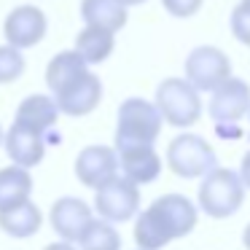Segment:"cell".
Listing matches in <instances>:
<instances>
[{"mask_svg":"<svg viewBox=\"0 0 250 250\" xmlns=\"http://www.w3.org/2000/svg\"><path fill=\"white\" fill-rule=\"evenodd\" d=\"M199 221V205L183 194H164L135 218L137 250H162L180 237H188Z\"/></svg>","mask_w":250,"mask_h":250,"instance_id":"obj_1","label":"cell"},{"mask_svg":"<svg viewBox=\"0 0 250 250\" xmlns=\"http://www.w3.org/2000/svg\"><path fill=\"white\" fill-rule=\"evenodd\" d=\"M162 113L153 103L143 97H129L119 105L116 113V151L121 148H132V146H153L162 135Z\"/></svg>","mask_w":250,"mask_h":250,"instance_id":"obj_2","label":"cell"},{"mask_svg":"<svg viewBox=\"0 0 250 250\" xmlns=\"http://www.w3.org/2000/svg\"><path fill=\"white\" fill-rule=\"evenodd\" d=\"M196 202H199V210L215 221L234 215L245 202V183L239 172L229 167H215L212 172H207L199 183Z\"/></svg>","mask_w":250,"mask_h":250,"instance_id":"obj_3","label":"cell"},{"mask_svg":"<svg viewBox=\"0 0 250 250\" xmlns=\"http://www.w3.org/2000/svg\"><path fill=\"white\" fill-rule=\"evenodd\" d=\"M167 167L178 178L202 180L218 167V153L202 135L183 132L167 146Z\"/></svg>","mask_w":250,"mask_h":250,"instance_id":"obj_4","label":"cell"},{"mask_svg":"<svg viewBox=\"0 0 250 250\" xmlns=\"http://www.w3.org/2000/svg\"><path fill=\"white\" fill-rule=\"evenodd\" d=\"M164 124L188 129L202 119V100L199 92L186 78H164L156 86V103Z\"/></svg>","mask_w":250,"mask_h":250,"instance_id":"obj_5","label":"cell"},{"mask_svg":"<svg viewBox=\"0 0 250 250\" xmlns=\"http://www.w3.org/2000/svg\"><path fill=\"white\" fill-rule=\"evenodd\" d=\"M231 78V60L218 46H196L186 57V81L196 92H215Z\"/></svg>","mask_w":250,"mask_h":250,"instance_id":"obj_6","label":"cell"},{"mask_svg":"<svg viewBox=\"0 0 250 250\" xmlns=\"http://www.w3.org/2000/svg\"><path fill=\"white\" fill-rule=\"evenodd\" d=\"M51 97L60 105L62 116L81 119V116H89L97 110L100 100H103V81L92 70H83L73 76L70 81H65L62 86H57Z\"/></svg>","mask_w":250,"mask_h":250,"instance_id":"obj_7","label":"cell"},{"mask_svg":"<svg viewBox=\"0 0 250 250\" xmlns=\"http://www.w3.org/2000/svg\"><path fill=\"white\" fill-rule=\"evenodd\" d=\"M94 210L108 223H126L140 215V186L126 178H116L94 191Z\"/></svg>","mask_w":250,"mask_h":250,"instance_id":"obj_8","label":"cell"},{"mask_svg":"<svg viewBox=\"0 0 250 250\" xmlns=\"http://www.w3.org/2000/svg\"><path fill=\"white\" fill-rule=\"evenodd\" d=\"M121 175L119 169V153L110 146H86L76 156V178L86 188L100 191Z\"/></svg>","mask_w":250,"mask_h":250,"instance_id":"obj_9","label":"cell"},{"mask_svg":"<svg viewBox=\"0 0 250 250\" xmlns=\"http://www.w3.org/2000/svg\"><path fill=\"white\" fill-rule=\"evenodd\" d=\"M46 30H49V19L38 6H17L3 22L6 43L19 51L38 46L46 38Z\"/></svg>","mask_w":250,"mask_h":250,"instance_id":"obj_10","label":"cell"},{"mask_svg":"<svg viewBox=\"0 0 250 250\" xmlns=\"http://www.w3.org/2000/svg\"><path fill=\"white\" fill-rule=\"evenodd\" d=\"M207 113L215 124H239L250 113V83L242 78H229L212 92Z\"/></svg>","mask_w":250,"mask_h":250,"instance_id":"obj_11","label":"cell"},{"mask_svg":"<svg viewBox=\"0 0 250 250\" xmlns=\"http://www.w3.org/2000/svg\"><path fill=\"white\" fill-rule=\"evenodd\" d=\"M49 221H51V229L62 237V242L76 245L83 237V231L89 229V223L94 221V212L78 196H60L51 205Z\"/></svg>","mask_w":250,"mask_h":250,"instance_id":"obj_12","label":"cell"},{"mask_svg":"<svg viewBox=\"0 0 250 250\" xmlns=\"http://www.w3.org/2000/svg\"><path fill=\"white\" fill-rule=\"evenodd\" d=\"M62 110L60 105L54 103L51 94H27V97L19 103L17 116L14 121L27 129H35L41 135L49 137V146L51 143H60V132H57V121H60Z\"/></svg>","mask_w":250,"mask_h":250,"instance_id":"obj_13","label":"cell"},{"mask_svg":"<svg viewBox=\"0 0 250 250\" xmlns=\"http://www.w3.org/2000/svg\"><path fill=\"white\" fill-rule=\"evenodd\" d=\"M46 146H49V137L35 129H27V126L17 124V121L6 132V137H3V148H6L8 159L17 167H24V169H33L43 162Z\"/></svg>","mask_w":250,"mask_h":250,"instance_id":"obj_14","label":"cell"},{"mask_svg":"<svg viewBox=\"0 0 250 250\" xmlns=\"http://www.w3.org/2000/svg\"><path fill=\"white\" fill-rule=\"evenodd\" d=\"M116 153H119L121 178L132 180L135 186H148L162 175L164 164L153 146H132V148H121Z\"/></svg>","mask_w":250,"mask_h":250,"instance_id":"obj_15","label":"cell"},{"mask_svg":"<svg viewBox=\"0 0 250 250\" xmlns=\"http://www.w3.org/2000/svg\"><path fill=\"white\" fill-rule=\"evenodd\" d=\"M33 199V175L30 169L8 164L0 169V212L14 210Z\"/></svg>","mask_w":250,"mask_h":250,"instance_id":"obj_16","label":"cell"},{"mask_svg":"<svg viewBox=\"0 0 250 250\" xmlns=\"http://www.w3.org/2000/svg\"><path fill=\"white\" fill-rule=\"evenodd\" d=\"M83 27H97L105 33H119L126 24V8L119 0H81Z\"/></svg>","mask_w":250,"mask_h":250,"instance_id":"obj_17","label":"cell"},{"mask_svg":"<svg viewBox=\"0 0 250 250\" xmlns=\"http://www.w3.org/2000/svg\"><path fill=\"white\" fill-rule=\"evenodd\" d=\"M41 223H43V212H41V207L33 199L14 207V210L0 212V229H3V234H8L14 239L35 237L41 231Z\"/></svg>","mask_w":250,"mask_h":250,"instance_id":"obj_18","label":"cell"},{"mask_svg":"<svg viewBox=\"0 0 250 250\" xmlns=\"http://www.w3.org/2000/svg\"><path fill=\"white\" fill-rule=\"evenodd\" d=\"M116 49V35L113 33H105V30H97V27H83L81 33L76 35V51L89 67L92 65H103V62L110 60Z\"/></svg>","mask_w":250,"mask_h":250,"instance_id":"obj_19","label":"cell"},{"mask_svg":"<svg viewBox=\"0 0 250 250\" xmlns=\"http://www.w3.org/2000/svg\"><path fill=\"white\" fill-rule=\"evenodd\" d=\"M81 250H121V234L113 229V223L94 218L89 223V229L83 231V237L78 239Z\"/></svg>","mask_w":250,"mask_h":250,"instance_id":"obj_20","label":"cell"},{"mask_svg":"<svg viewBox=\"0 0 250 250\" xmlns=\"http://www.w3.org/2000/svg\"><path fill=\"white\" fill-rule=\"evenodd\" d=\"M24 67H27V62H24L22 51L8 46V43L0 46V83L19 81L24 76Z\"/></svg>","mask_w":250,"mask_h":250,"instance_id":"obj_21","label":"cell"},{"mask_svg":"<svg viewBox=\"0 0 250 250\" xmlns=\"http://www.w3.org/2000/svg\"><path fill=\"white\" fill-rule=\"evenodd\" d=\"M229 27H231V35L239 41V43L250 46V6L239 3L231 11V19H229Z\"/></svg>","mask_w":250,"mask_h":250,"instance_id":"obj_22","label":"cell"},{"mask_svg":"<svg viewBox=\"0 0 250 250\" xmlns=\"http://www.w3.org/2000/svg\"><path fill=\"white\" fill-rule=\"evenodd\" d=\"M205 0H162L164 11L175 19H191L194 14H199Z\"/></svg>","mask_w":250,"mask_h":250,"instance_id":"obj_23","label":"cell"},{"mask_svg":"<svg viewBox=\"0 0 250 250\" xmlns=\"http://www.w3.org/2000/svg\"><path fill=\"white\" fill-rule=\"evenodd\" d=\"M239 178H242L245 188H250V148L245 151V156H242V164H239Z\"/></svg>","mask_w":250,"mask_h":250,"instance_id":"obj_24","label":"cell"},{"mask_svg":"<svg viewBox=\"0 0 250 250\" xmlns=\"http://www.w3.org/2000/svg\"><path fill=\"white\" fill-rule=\"evenodd\" d=\"M43 250H76V245H70V242H51V245H46Z\"/></svg>","mask_w":250,"mask_h":250,"instance_id":"obj_25","label":"cell"},{"mask_svg":"<svg viewBox=\"0 0 250 250\" xmlns=\"http://www.w3.org/2000/svg\"><path fill=\"white\" fill-rule=\"evenodd\" d=\"M242 245H245V248L250 250V223H248V226H245V231H242Z\"/></svg>","mask_w":250,"mask_h":250,"instance_id":"obj_26","label":"cell"},{"mask_svg":"<svg viewBox=\"0 0 250 250\" xmlns=\"http://www.w3.org/2000/svg\"><path fill=\"white\" fill-rule=\"evenodd\" d=\"M119 3H121L124 8H132V6H143L146 0H119Z\"/></svg>","mask_w":250,"mask_h":250,"instance_id":"obj_27","label":"cell"},{"mask_svg":"<svg viewBox=\"0 0 250 250\" xmlns=\"http://www.w3.org/2000/svg\"><path fill=\"white\" fill-rule=\"evenodd\" d=\"M3 137H6V132H3V126H0V146H3Z\"/></svg>","mask_w":250,"mask_h":250,"instance_id":"obj_28","label":"cell"},{"mask_svg":"<svg viewBox=\"0 0 250 250\" xmlns=\"http://www.w3.org/2000/svg\"><path fill=\"white\" fill-rule=\"evenodd\" d=\"M239 3H245V6H250V0H239Z\"/></svg>","mask_w":250,"mask_h":250,"instance_id":"obj_29","label":"cell"},{"mask_svg":"<svg viewBox=\"0 0 250 250\" xmlns=\"http://www.w3.org/2000/svg\"><path fill=\"white\" fill-rule=\"evenodd\" d=\"M248 116H250V113H248Z\"/></svg>","mask_w":250,"mask_h":250,"instance_id":"obj_30","label":"cell"}]
</instances>
